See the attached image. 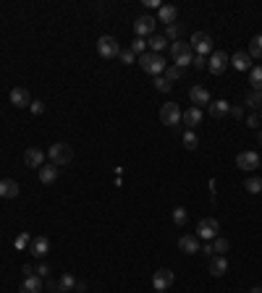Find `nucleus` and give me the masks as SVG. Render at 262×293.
Here are the masks:
<instances>
[{
  "label": "nucleus",
  "mask_w": 262,
  "mask_h": 293,
  "mask_svg": "<svg viewBox=\"0 0 262 293\" xmlns=\"http://www.w3.org/2000/svg\"><path fill=\"white\" fill-rule=\"evenodd\" d=\"M244 189H247L249 194H259V191H262V178H259V175L247 178V181H244Z\"/></svg>",
  "instance_id": "obj_28"
},
{
  "label": "nucleus",
  "mask_w": 262,
  "mask_h": 293,
  "mask_svg": "<svg viewBox=\"0 0 262 293\" xmlns=\"http://www.w3.org/2000/svg\"><path fill=\"white\" fill-rule=\"evenodd\" d=\"M200 121H202V110L200 107H189V110H184L181 112V123L184 126H189V131H194V126H200Z\"/></svg>",
  "instance_id": "obj_14"
},
{
  "label": "nucleus",
  "mask_w": 262,
  "mask_h": 293,
  "mask_svg": "<svg viewBox=\"0 0 262 293\" xmlns=\"http://www.w3.org/2000/svg\"><path fill=\"white\" fill-rule=\"evenodd\" d=\"M191 53H196V55L212 53V37L207 32H194V37H191Z\"/></svg>",
  "instance_id": "obj_7"
},
{
  "label": "nucleus",
  "mask_w": 262,
  "mask_h": 293,
  "mask_svg": "<svg viewBox=\"0 0 262 293\" xmlns=\"http://www.w3.org/2000/svg\"><path fill=\"white\" fill-rule=\"evenodd\" d=\"M55 293H63V290H55Z\"/></svg>",
  "instance_id": "obj_51"
},
{
  "label": "nucleus",
  "mask_w": 262,
  "mask_h": 293,
  "mask_svg": "<svg viewBox=\"0 0 262 293\" xmlns=\"http://www.w3.org/2000/svg\"><path fill=\"white\" fill-rule=\"evenodd\" d=\"M29 107H32V112H34V116H42V112H45V105H42L39 100H34Z\"/></svg>",
  "instance_id": "obj_41"
},
{
  "label": "nucleus",
  "mask_w": 262,
  "mask_h": 293,
  "mask_svg": "<svg viewBox=\"0 0 262 293\" xmlns=\"http://www.w3.org/2000/svg\"><path fill=\"white\" fill-rule=\"evenodd\" d=\"M181 32H184V27H181V24H170V27L165 29V39H173V42H179Z\"/></svg>",
  "instance_id": "obj_33"
},
{
  "label": "nucleus",
  "mask_w": 262,
  "mask_h": 293,
  "mask_svg": "<svg viewBox=\"0 0 262 293\" xmlns=\"http://www.w3.org/2000/svg\"><path fill=\"white\" fill-rule=\"evenodd\" d=\"M29 252H32L34 257H45V254L50 252V241H48L45 236H37V238H32V246H29Z\"/></svg>",
  "instance_id": "obj_19"
},
{
  "label": "nucleus",
  "mask_w": 262,
  "mask_h": 293,
  "mask_svg": "<svg viewBox=\"0 0 262 293\" xmlns=\"http://www.w3.org/2000/svg\"><path fill=\"white\" fill-rule=\"evenodd\" d=\"M170 81L165 79V76H155V89H158V92H170Z\"/></svg>",
  "instance_id": "obj_37"
},
{
  "label": "nucleus",
  "mask_w": 262,
  "mask_h": 293,
  "mask_svg": "<svg viewBox=\"0 0 262 293\" xmlns=\"http://www.w3.org/2000/svg\"><path fill=\"white\" fill-rule=\"evenodd\" d=\"M160 123L176 128V126L181 123V107H179L176 102H165V105L160 107Z\"/></svg>",
  "instance_id": "obj_4"
},
{
  "label": "nucleus",
  "mask_w": 262,
  "mask_h": 293,
  "mask_svg": "<svg viewBox=\"0 0 262 293\" xmlns=\"http://www.w3.org/2000/svg\"><path fill=\"white\" fill-rule=\"evenodd\" d=\"M155 24H158V18H152V16H139L137 21H134V34L137 37H152L155 34Z\"/></svg>",
  "instance_id": "obj_10"
},
{
  "label": "nucleus",
  "mask_w": 262,
  "mask_h": 293,
  "mask_svg": "<svg viewBox=\"0 0 262 293\" xmlns=\"http://www.w3.org/2000/svg\"><path fill=\"white\" fill-rule=\"evenodd\" d=\"M139 65H142L144 74H152V76H160L168 69V63H165V58L160 53H144V55H139Z\"/></svg>",
  "instance_id": "obj_1"
},
{
  "label": "nucleus",
  "mask_w": 262,
  "mask_h": 293,
  "mask_svg": "<svg viewBox=\"0 0 262 293\" xmlns=\"http://www.w3.org/2000/svg\"><path fill=\"white\" fill-rule=\"evenodd\" d=\"M189 97H191V102H194V107H200V105H210L212 100H210V92L205 86H200V84H194L191 89H189Z\"/></svg>",
  "instance_id": "obj_13"
},
{
  "label": "nucleus",
  "mask_w": 262,
  "mask_h": 293,
  "mask_svg": "<svg viewBox=\"0 0 262 293\" xmlns=\"http://www.w3.org/2000/svg\"><path fill=\"white\" fill-rule=\"evenodd\" d=\"M147 8H160V0H144Z\"/></svg>",
  "instance_id": "obj_45"
},
{
  "label": "nucleus",
  "mask_w": 262,
  "mask_h": 293,
  "mask_svg": "<svg viewBox=\"0 0 262 293\" xmlns=\"http://www.w3.org/2000/svg\"><path fill=\"white\" fill-rule=\"evenodd\" d=\"M11 105H16V107L32 105V97H29V92H27L24 86H13V89H11Z\"/></svg>",
  "instance_id": "obj_15"
},
{
  "label": "nucleus",
  "mask_w": 262,
  "mask_h": 293,
  "mask_svg": "<svg viewBox=\"0 0 262 293\" xmlns=\"http://www.w3.org/2000/svg\"><path fill=\"white\" fill-rule=\"evenodd\" d=\"M228 116H233V118H242L244 116V107H238V105H231V112Z\"/></svg>",
  "instance_id": "obj_43"
},
{
  "label": "nucleus",
  "mask_w": 262,
  "mask_h": 293,
  "mask_svg": "<svg viewBox=\"0 0 262 293\" xmlns=\"http://www.w3.org/2000/svg\"><path fill=\"white\" fill-rule=\"evenodd\" d=\"M118 58H121V63H126V65H131V63L137 60V55L131 53V50H121V55H118Z\"/></svg>",
  "instance_id": "obj_38"
},
{
  "label": "nucleus",
  "mask_w": 262,
  "mask_h": 293,
  "mask_svg": "<svg viewBox=\"0 0 262 293\" xmlns=\"http://www.w3.org/2000/svg\"><path fill=\"white\" fill-rule=\"evenodd\" d=\"M207 112H210L212 118H226L228 112H231V102H226V100H215V102L207 105Z\"/></svg>",
  "instance_id": "obj_16"
},
{
  "label": "nucleus",
  "mask_w": 262,
  "mask_h": 293,
  "mask_svg": "<svg viewBox=\"0 0 262 293\" xmlns=\"http://www.w3.org/2000/svg\"><path fill=\"white\" fill-rule=\"evenodd\" d=\"M71 288H76V278L71 275V273H66L63 278H60V283H58V290H71Z\"/></svg>",
  "instance_id": "obj_30"
},
{
  "label": "nucleus",
  "mask_w": 262,
  "mask_h": 293,
  "mask_svg": "<svg viewBox=\"0 0 262 293\" xmlns=\"http://www.w3.org/2000/svg\"><path fill=\"white\" fill-rule=\"evenodd\" d=\"M24 163H27V168H42L45 165V152H42L39 147H29L27 152H24Z\"/></svg>",
  "instance_id": "obj_12"
},
{
  "label": "nucleus",
  "mask_w": 262,
  "mask_h": 293,
  "mask_svg": "<svg viewBox=\"0 0 262 293\" xmlns=\"http://www.w3.org/2000/svg\"><path fill=\"white\" fill-rule=\"evenodd\" d=\"M236 71H252V58H249V53H236L231 60H228Z\"/></svg>",
  "instance_id": "obj_20"
},
{
  "label": "nucleus",
  "mask_w": 262,
  "mask_h": 293,
  "mask_svg": "<svg viewBox=\"0 0 262 293\" xmlns=\"http://www.w3.org/2000/svg\"><path fill=\"white\" fill-rule=\"evenodd\" d=\"M170 55H173V60H176V65L184 71L186 65H191V60H194V53H191V44L189 42H170Z\"/></svg>",
  "instance_id": "obj_2"
},
{
  "label": "nucleus",
  "mask_w": 262,
  "mask_h": 293,
  "mask_svg": "<svg viewBox=\"0 0 262 293\" xmlns=\"http://www.w3.org/2000/svg\"><path fill=\"white\" fill-rule=\"evenodd\" d=\"M249 58H262V34H257L249 42Z\"/></svg>",
  "instance_id": "obj_29"
},
{
  "label": "nucleus",
  "mask_w": 262,
  "mask_h": 293,
  "mask_svg": "<svg viewBox=\"0 0 262 293\" xmlns=\"http://www.w3.org/2000/svg\"><path fill=\"white\" fill-rule=\"evenodd\" d=\"M249 293H262V288H259V285H257V288H252V290H249Z\"/></svg>",
  "instance_id": "obj_47"
},
{
  "label": "nucleus",
  "mask_w": 262,
  "mask_h": 293,
  "mask_svg": "<svg viewBox=\"0 0 262 293\" xmlns=\"http://www.w3.org/2000/svg\"><path fill=\"white\" fill-rule=\"evenodd\" d=\"M173 280H176V273H173V269H168V267L158 269V273L152 275V285H155V290H168V288L173 285Z\"/></svg>",
  "instance_id": "obj_11"
},
{
  "label": "nucleus",
  "mask_w": 262,
  "mask_h": 293,
  "mask_svg": "<svg viewBox=\"0 0 262 293\" xmlns=\"http://www.w3.org/2000/svg\"><path fill=\"white\" fill-rule=\"evenodd\" d=\"M34 275H39V278H50V267H48V264H39V267L34 269Z\"/></svg>",
  "instance_id": "obj_40"
},
{
  "label": "nucleus",
  "mask_w": 262,
  "mask_h": 293,
  "mask_svg": "<svg viewBox=\"0 0 262 293\" xmlns=\"http://www.w3.org/2000/svg\"><path fill=\"white\" fill-rule=\"evenodd\" d=\"M186 220H189V215H186V210H184V207H176V210H173V222H176L179 228H184Z\"/></svg>",
  "instance_id": "obj_34"
},
{
  "label": "nucleus",
  "mask_w": 262,
  "mask_h": 293,
  "mask_svg": "<svg viewBox=\"0 0 262 293\" xmlns=\"http://www.w3.org/2000/svg\"><path fill=\"white\" fill-rule=\"evenodd\" d=\"M236 165L242 168V170H247V173H252V170H257V168H259V154H257V152H252V149L238 152V154H236Z\"/></svg>",
  "instance_id": "obj_8"
},
{
  "label": "nucleus",
  "mask_w": 262,
  "mask_h": 293,
  "mask_svg": "<svg viewBox=\"0 0 262 293\" xmlns=\"http://www.w3.org/2000/svg\"><path fill=\"white\" fill-rule=\"evenodd\" d=\"M217 231H221V225H217L215 217H202L200 225H196V238L212 241V238H217Z\"/></svg>",
  "instance_id": "obj_6"
},
{
  "label": "nucleus",
  "mask_w": 262,
  "mask_h": 293,
  "mask_svg": "<svg viewBox=\"0 0 262 293\" xmlns=\"http://www.w3.org/2000/svg\"><path fill=\"white\" fill-rule=\"evenodd\" d=\"M179 249H181L184 254H194V252H200V238L191 236V233L181 236V238H179Z\"/></svg>",
  "instance_id": "obj_17"
},
{
  "label": "nucleus",
  "mask_w": 262,
  "mask_h": 293,
  "mask_svg": "<svg viewBox=\"0 0 262 293\" xmlns=\"http://www.w3.org/2000/svg\"><path fill=\"white\" fill-rule=\"evenodd\" d=\"M259 121H262V110H259Z\"/></svg>",
  "instance_id": "obj_49"
},
{
  "label": "nucleus",
  "mask_w": 262,
  "mask_h": 293,
  "mask_svg": "<svg viewBox=\"0 0 262 293\" xmlns=\"http://www.w3.org/2000/svg\"><path fill=\"white\" fill-rule=\"evenodd\" d=\"M249 81H252L254 89H259V92H262V65H257V69L249 71Z\"/></svg>",
  "instance_id": "obj_32"
},
{
  "label": "nucleus",
  "mask_w": 262,
  "mask_h": 293,
  "mask_svg": "<svg viewBox=\"0 0 262 293\" xmlns=\"http://www.w3.org/2000/svg\"><path fill=\"white\" fill-rule=\"evenodd\" d=\"M210 273H212L215 278L226 275V273H228V259H226V257H212V259H210Z\"/></svg>",
  "instance_id": "obj_23"
},
{
  "label": "nucleus",
  "mask_w": 262,
  "mask_h": 293,
  "mask_svg": "<svg viewBox=\"0 0 262 293\" xmlns=\"http://www.w3.org/2000/svg\"><path fill=\"white\" fill-rule=\"evenodd\" d=\"M163 74H165V79H168L170 84H173V81H176V79H181V76H184V71L179 69V65H168V69H165Z\"/></svg>",
  "instance_id": "obj_35"
},
{
  "label": "nucleus",
  "mask_w": 262,
  "mask_h": 293,
  "mask_svg": "<svg viewBox=\"0 0 262 293\" xmlns=\"http://www.w3.org/2000/svg\"><path fill=\"white\" fill-rule=\"evenodd\" d=\"M184 147H186V149H191V152H194L196 147H200V139H196V133H194V131H189V128H186V133H184Z\"/></svg>",
  "instance_id": "obj_31"
},
{
  "label": "nucleus",
  "mask_w": 262,
  "mask_h": 293,
  "mask_svg": "<svg viewBox=\"0 0 262 293\" xmlns=\"http://www.w3.org/2000/svg\"><path fill=\"white\" fill-rule=\"evenodd\" d=\"M191 65H194V69H205V65H207V58H205V55H194Z\"/></svg>",
  "instance_id": "obj_39"
},
{
  "label": "nucleus",
  "mask_w": 262,
  "mask_h": 293,
  "mask_svg": "<svg viewBox=\"0 0 262 293\" xmlns=\"http://www.w3.org/2000/svg\"><path fill=\"white\" fill-rule=\"evenodd\" d=\"M202 254H207V257H210V259H212V257H215V254H212V243H205V249H202Z\"/></svg>",
  "instance_id": "obj_46"
},
{
  "label": "nucleus",
  "mask_w": 262,
  "mask_h": 293,
  "mask_svg": "<svg viewBox=\"0 0 262 293\" xmlns=\"http://www.w3.org/2000/svg\"><path fill=\"white\" fill-rule=\"evenodd\" d=\"M155 293H165V290H155Z\"/></svg>",
  "instance_id": "obj_50"
},
{
  "label": "nucleus",
  "mask_w": 262,
  "mask_h": 293,
  "mask_svg": "<svg viewBox=\"0 0 262 293\" xmlns=\"http://www.w3.org/2000/svg\"><path fill=\"white\" fill-rule=\"evenodd\" d=\"M247 126H249V128H257V126H259V116H249V118H247Z\"/></svg>",
  "instance_id": "obj_44"
},
{
  "label": "nucleus",
  "mask_w": 262,
  "mask_h": 293,
  "mask_svg": "<svg viewBox=\"0 0 262 293\" xmlns=\"http://www.w3.org/2000/svg\"><path fill=\"white\" fill-rule=\"evenodd\" d=\"M18 184L13 181V178H3V181H0V196L3 199H16L18 196Z\"/></svg>",
  "instance_id": "obj_18"
},
{
  "label": "nucleus",
  "mask_w": 262,
  "mask_h": 293,
  "mask_svg": "<svg viewBox=\"0 0 262 293\" xmlns=\"http://www.w3.org/2000/svg\"><path fill=\"white\" fill-rule=\"evenodd\" d=\"M27 243H29V236H27V233H21V236L16 238V249H24Z\"/></svg>",
  "instance_id": "obj_42"
},
{
  "label": "nucleus",
  "mask_w": 262,
  "mask_h": 293,
  "mask_svg": "<svg viewBox=\"0 0 262 293\" xmlns=\"http://www.w3.org/2000/svg\"><path fill=\"white\" fill-rule=\"evenodd\" d=\"M228 65H231V63H228V55H226L223 50H215V53L210 55V60H207V71L215 74V76H221Z\"/></svg>",
  "instance_id": "obj_9"
},
{
  "label": "nucleus",
  "mask_w": 262,
  "mask_h": 293,
  "mask_svg": "<svg viewBox=\"0 0 262 293\" xmlns=\"http://www.w3.org/2000/svg\"><path fill=\"white\" fill-rule=\"evenodd\" d=\"M21 293H42V278L39 275H27L21 283Z\"/></svg>",
  "instance_id": "obj_21"
},
{
  "label": "nucleus",
  "mask_w": 262,
  "mask_h": 293,
  "mask_svg": "<svg viewBox=\"0 0 262 293\" xmlns=\"http://www.w3.org/2000/svg\"><path fill=\"white\" fill-rule=\"evenodd\" d=\"M144 50H147V42L142 37H137L134 42H131V53H134V55H144Z\"/></svg>",
  "instance_id": "obj_36"
},
{
  "label": "nucleus",
  "mask_w": 262,
  "mask_h": 293,
  "mask_svg": "<svg viewBox=\"0 0 262 293\" xmlns=\"http://www.w3.org/2000/svg\"><path fill=\"white\" fill-rule=\"evenodd\" d=\"M97 53H100V58H118L121 55V44H118V39L116 37H100L97 39Z\"/></svg>",
  "instance_id": "obj_5"
},
{
  "label": "nucleus",
  "mask_w": 262,
  "mask_h": 293,
  "mask_svg": "<svg viewBox=\"0 0 262 293\" xmlns=\"http://www.w3.org/2000/svg\"><path fill=\"white\" fill-rule=\"evenodd\" d=\"M257 139H259V144H262V131H259V133H257Z\"/></svg>",
  "instance_id": "obj_48"
},
{
  "label": "nucleus",
  "mask_w": 262,
  "mask_h": 293,
  "mask_svg": "<svg viewBox=\"0 0 262 293\" xmlns=\"http://www.w3.org/2000/svg\"><path fill=\"white\" fill-rule=\"evenodd\" d=\"M176 16H179L176 6H160V8H158V21H165L168 27L173 24V21H176Z\"/></svg>",
  "instance_id": "obj_24"
},
{
  "label": "nucleus",
  "mask_w": 262,
  "mask_h": 293,
  "mask_svg": "<svg viewBox=\"0 0 262 293\" xmlns=\"http://www.w3.org/2000/svg\"><path fill=\"white\" fill-rule=\"evenodd\" d=\"M168 44H170V42L165 39V34H152V37H149V48H152V53H163Z\"/></svg>",
  "instance_id": "obj_25"
},
{
  "label": "nucleus",
  "mask_w": 262,
  "mask_h": 293,
  "mask_svg": "<svg viewBox=\"0 0 262 293\" xmlns=\"http://www.w3.org/2000/svg\"><path fill=\"white\" fill-rule=\"evenodd\" d=\"M244 105H247V107H252V110L262 107V92H259V89H252V92L244 97Z\"/></svg>",
  "instance_id": "obj_26"
},
{
  "label": "nucleus",
  "mask_w": 262,
  "mask_h": 293,
  "mask_svg": "<svg viewBox=\"0 0 262 293\" xmlns=\"http://www.w3.org/2000/svg\"><path fill=\"white\" fill-rule=\"evenodd\" d=\"M48 157H50V163L53 165H69L71 163V157H74V149L66 144V142H55L50 149H48Z\"/></svg>",
  "instance_id": "obj_3"
},
{
  "label": "nucleus",
  "mask_w": 262,
  "mask_h": 293,
  "mask_svg": "<svg viewBox=\"0 0 262 293\" xmlns=\"http://www.w3.org/2000/svg\"><path fill=\"white\" fill-rule=\"evenodd\" d=\"M226 252H228V238H221V236L212 238V254L215 257H223Z\"/></svg>",
  "instance_id": "obj_27"
},
{
  "label": "nucleus",
  "mask_w": 262,
  "mask_h": 293,
  "mask_svg": "<svg viewBox=\"0 0 262 293\" xmlns=\"http://www.w3.org/2000/svg\"><path fill=\"white\" fill-rule=\"evenodd\" d=\"M39 181L45 184V186L48 184H55L58 181V165H53V163L50 165H42L39 168Z\"/></svg>",
  "instance_id": "obj_22"
}]
</instances>
